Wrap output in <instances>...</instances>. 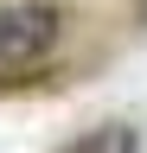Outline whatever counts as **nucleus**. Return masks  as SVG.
<instances>
[{"label":"nucleus","mask_w":147,"mask_h":153,"mask_svg":"<svg viewBox=\"0 0 147 153\" xmlns=\"http://www.w3.org/2000/svg\"><path fill=\"white\" fill-rule=\"evenodd\" d=\"M64 45V13L51 0H7L0 7V89L39 76Z\"/></svg>","instance_id":"f257e3e1"},{"label":"nucleus","mask_w":147,"mask_h":153,"mask_svg":"<svg viewBox=\"0 0 147 153\" xmlns=\"http://www.w3.org/2000/svg\"><path fill=\"white\" fill-rule=\"evenodd\" d=\"M58 153H141V128L134 121H96V128L70 134Z\"/></svg>","instance_id":"f03ea898"}]
</instances>
